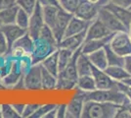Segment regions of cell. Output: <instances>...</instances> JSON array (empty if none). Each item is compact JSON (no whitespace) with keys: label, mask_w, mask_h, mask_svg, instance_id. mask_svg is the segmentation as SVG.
<instances>
[{"label":"cell","mask_w":131,"mask_h":118,"mask_svg":"<svg viewBox=\"0 0 131 118\" xmlns=\"http://www.w3.org/2000/svg\"><path fill=\"white\" fill-rule=\"evenodd\" d=\"M120 104L113 102H100L87 101L84 103L82 118H115V112Z\"/></svg>","instance_id":"cell-1"},{"label":"cell","mask_w":131,"mask_h":118,"mask_svg":"<svg viewBox=\"0 0 131 118\" xmlns=\"http://www.w3.org/2000/svg\"><path fill=\"white\" fill-rule=\"evenodd\" d=\"M85 101H95L100 102H113L115 104H122L125 101V95L118 89L117 85L109 90H96L84 92Z\"/></svg>","instance_id":"cell-2"},{"label":"cell","mask_w":131,"mask_h":118,"mask_svg":"<svg viewBox=\"0 0 131 118\" xmlns=\"http://www.w3.org/2000/svg\"><path fill=\"white\" fill-rule=\"evenodd\" d=\"M58 49V44L52 43L42 38H37L33 41V48L30 53V58L33 64H39L43 61L46 57L52 54Z\"/></svg>","instance_id":"cell-3"},{"label":"cell","mask_w":131,"mask_h":118,"mask_svg":"<svg viewBox=\"0 0 131 118\" xmlns=\"http://www.w3.org/2000/svg\"><path fill=\"white\" fill-rule=\"evenodd\" d=\"M115 53L122 57L131 55V39L128 32H117L113 34L109 42Z\"/></svg>","instance_id":"cell-4"},{"label":"cell","mask_w":131,"mask_h":118,"mask_svg":"<svg viewBox=\"0 0 131 118\" xmlns=\"http://www.w3.org/2000/svg\"><path fill=\"white\" fill-rule=\"evenodd\" d=\"M41 64H33L24 75L23 87L27 90H42L41 84Z\"/></svg>","instance_id":"cell-5"},{"label":"cell","mask_w":131,"mask_h":118,"mask_svg":"<svg viewBox=\"0 0 131 118\" xmlns=\"http://www.w3.org/2000/svg\"><path fill=\"white\" fill-rule=\"evenodd\" d=\"M98 19H100L103 24L109 29L112 33H117V32H128L126 27L120 22L117 18L112 12L108 10L104 6H100L98 11Z\"/></svg>","instance_id":"cell-6"},{"label":"cell","mask_w":131,"mask_h":118,"mask_svg":"<svg viewBox=\"0 0 131 118\" xmlns=\"http://www.w3.org/2000/svg\"><path fill=\"white\" fill-rule=\"evenodd\" d=\"M33 41L34 39L27 32L13 44L10 50L11 56L15 58H20L26 55H30L33 48Z\"/></svg>","instance_id":"cell-7"},{"label":"cell","mask_w":131,"mask_h":118,"mask_svg":"<svg viewBox=\"0 0 131 118\" xmlns=\"http://www.w3.org/2000/svg\"><path fill=\"white\" fill-rule=\"evenodd\" d=\"M44 25H45V22H44L43 18L42 6L37 3L35 9L33 10L29 18V25L27 28V33L33 39H36L39 37L40 31L44 27Z\"/></svg>","instance_id":"cell-8"},{"label":"cell","mask_w":131,"mask_h":118,"mask_svg":"<svg viewBox=\"0 0 131 118\" xmlns=\"http://www.w3.org/2000/svg\"><path fill=\"white\" fill-rule=\"evenodd\" d=\"M72 15H73L72 13L66 11L63 8L59 9L56 22H55L54 26L52 28L53 34H54V37L56 40H57V42H58V44L60 43L61 40L65 37L66 30H67V27H68L69 22H70V20L72 17Z\"/></svg>","instance_id":"cell-9"},{"label":"cell","mask_w":131,"mask_h":118,"mask_svg":"<svg viewBox=\"0 0 131 118\" xmlns=\"http://www.w3.org/2000/svg\"><path fill=\"white\" fill-rule=\"evenodd\" d=\"M75 95L72 96L71 101L67 104V116L70 118H80L83 111V107L85 103L84 92L81 90H77Z\"/></svg>","instance_id":"cell-10"},{"label":"cell","mask_w":131,"mask_h":118,"mask_svg":"<svg viewBox=\"0 0 131 118\" xmlns=\"http://www.w3.org/2000/svg\"><path fill=\"white\" fill-rule=\"evenodd\" d=\"M99 7L100 6L93 4L87 0H81L75 9L73 15L87 22H92L98 16Z\"/></svg>","instance_id":"cell-11"},{"label":"cell","mask_w":131,"mask_h":118,"mask_svg":"<svg viewBox=\"0 0 131 118\" xmlns=\"http://www.w3.org/2000/svg\"><path fill=\"white\" fill-rule=\"evenodd\" d=\"M112 34H114V33H112L109 29L103 24V22L100 19L96 18L95 20H93L92 22L90 23V25L88 26L87 30H86L85 41L90 40V39L106 38V37H108V35Z\"/></svg>","instance_id":"cell-12"},{"label":"cell","mask_w":131,"mask_h":118,"mask_svg":"<svg viewBox=\"0 0 131 118\" xmlns=\"http://www.w3.org/2000/svg\"><path fill=\"white\" fill-rule=\"evenodd\" d=\"M92 77L95 81L96 88L98 90H109L115 87L117 82L112 79L104 70L98 69L92 65Z\"/></svg>","instance_id":"cell-13"},{"label":"cell","mask_w":131,"mask_h":118,"mask_svg":"<svg viewBox=\"0 0 131 118\" xmlns=\"http://www.w3.org/2000/svg\"><path fill=\"white\" fill-rule=\"evenodd\" d=\"M0 32L5 35L6 39L8 41V44L11 50L12 46L15 43V41L18 40L22 35L27 33V31L25 29L19 27L17 24H7V25H2L0 29Z\"/></svg>","instance_id":"cell-14"},{"label":"cell","mask_w":131,"mask_h":118,"mask_svg":"<svg viewBox=\"0 0 131 118\" xmlns=\"http://www.w3.org/2000/svg\"><path fill=\"white\" fill-rule=\"evenodd\" d=\"M86 38V30L81 33L77 34H72L71 37H67L61 40V42L58 44V48H67L69 50L75 51L78 48L82 47L83 43L85 42Z\"/></svg>","instance_id":"cell-15"},{"label":"cell","mask_w":131,"mask_h":118,"mask_svg":"<svg viewBox=\"0 0 131 118\" xmlns=\"http://www.w3.org/2000/svg\"><path fill=\"white\" fill-rule=\"evenodd\" d=\"M104 7H106L108 10L112 12L115 17L125 26L126 29L129 32V28H130L131 26V9L120 7V6L115 5V4L112 3V2H109Z\"/></svg>","instance_id":"cell-16"},{"label":"cell","mask_w":131,"mask_h":118,"mask_svg":"<svg viewBox=\"0 0 131 118\" xmlns=\"http://www.w3.org/2000/svg\"><path fill=\"white\" fill-rule=\"evenodd\" d=\"M90 23L91 22H87V21H85V20H82L80 18L72 15V17H71V19L70 20L69 25H68V27H67L65 37H64V38L71 37L72 34H79V33H81L83 31L87 30L88 26L90 25Z\"/></svg>","instance_id":"cell-17"},{"label":"cell","mask_w":131,"mask_h":118,"mask_svg":"<svg viewBox=\"0 0 131 118\" xmlns=\"http://www.w3.org/2000/svg\"><path fill=\"white\" fill-rule=\"evenodd\" d=\"M115 34V33H114ZM110 34L106 38H102V39H90V40H86L83 45H82L81 52L84 54H89L93 51H96L101 48H104L106 45L110 42V40L112 39L113 34Z\"/></svg>","instance_id":"cell-18"},{"label":"cell","mask_w":131,"mask_h":118,"mask_svg":"<svg viewBox=\"0 0 131 118\" xmlns=\"http://www.w3.org/2000/svg\"><path fill=\"white\" fill-rule=\"evenodd\" d=\"M87 55L90 62L92 63V65L96 68L101 69V70H105L109 66L105 48H101V49H98L96 51H93Z\"/></svg>","instance_id":"cell-19"},{"label":"cell","mask_w":131,"mask_h":118,"mask_svg":"<svg viewBox=\"0 0 131 118\" xmlns=\"http://www.w3.org/2000/svg\"><path fill=\"white\" fill-rule=\"evenodd\" d=\"M106 73L109 75L112 79H114L116 82H122L125 79L131 77L129 73L125 70L123 66H117V65H109L104 70Z\"/></svg>","instance_id":"cell-20"},{"label":"cell","mask_w":131,"mask_h":118,"mask_svg":"<svg viewBox=\"0 0 131 118\" xmlns=\"http://www.w3.org/2000/svg\"><path fill=\"white\" fill-rule=\"evenodd\" d=\"M40 64L48 72L53 74L56 77H58V74L60 71L59 70V60H58V49L54 51L52 54H50L48 57H46Z\"/></svg>","instance_id":"cell-21"},{"label":"cell","mask_w":131,"mask_h":118,"mask_svg":"<svg viewBox=\"0 0 131 118\" xmlns=\"http://www.w3.org/2000/svg\"><path fill=\"white\" fill-rule=\"evenodd\" d=\"M77 68L78 77L92 74V63L89 60L87 54H84L82 52L79 54L77 61Z\"/></svg>","instance_id":"cell-22"},{"label":"cell","mask_w":131,"mask_h":118,"mask_svg":"<svg viewBox=\"0 0 131 118\" xmlns=\"http://www.w3.org/2000/svg\"><path fill=\"white\" fill-rule=\"evenodd\" d=\"M19 9H20V7L18 6V4L11 6V7L0 9V20H1L2 24L3 25L14 24L16 21V16Z\"/></svg>","instance_id":"cell-23"},{"label":"cell","mask_w":131,"mask_h":118,"mask_svg":"<svg viewBox=\"0 0 131 118\" xmlns=\"http://www.w3.org/2000/svg\"><path fill=\"white\" fill-rule=\"evenodd\" d=\"M42 67V65H41ZM58 78L48 72L45 68H41V84L42 90H56Z\"/></svg>","instance_id":"cell-24"},{"label":"cell","mask_w":131,"mask_h":118,"mask_svg":"<svg viewBox=\"0 0 131 118\" xmlns=\"http://www.w3.org/2000/svg\"><path fill=\"white\" fill-rule=\"evenodd\" d=\"M77 90H81L83 92H91L96 90V84L93 79L92 75H84L79 76L77 81Z\"/></svg>","instance_id":"cell-25"},{"label":"cell","mask_w":131,"mask_h":118,"mask_svg":"<svg viewBox=\"0 0 131 118\" xmlns=\"http://www.w3.org/2000/svg\"><path fill=\"white\" fill-rule=\"evenodd\" d=\"M59 9H60L59 7H55V6H45V7H42L44 22H45V24L47 26H49L51 29L53 28L55 22H56Z\"/></svg>","instance_id":"cell-26"},{"label":"cell","mask_w":131,"mask_h":118,"mask_svg":"<svg viewBox=\"0 0 131 118\" xmlns=\"http://www.w3.org/2000/svg\"><path fill=\"white\" fill-rule=\"evenodd\" d=\"M106 54H107V59H108V64L109 65H117V66H123L124 65V57L120 56L117 53L111 48L110 44L106 45L104 47Z\"/></svg>","instance_id":"cell-27"},{"label":"cell","mask_w":131,"mask_h":118,"mask_svg":"<svg viewBox=\"0 0 131 118\" xmlns=\"http://www.w3.org/2000/svg\"><path fill=\"white\" fill-rule=\"evenodd\" d=\"M74 51L69 50L67 48H58V60H59V70H63L69 64L72 58ZM59 71V72H60Z\"/></svg>","instance_id":"cell-28"},{"label":"cell","mask_w":131,"mask_h":118,"mask_svg":"<svg viewBox=\"0 0 131 118\" xmlns=\"http://www.w3.org/2000/svg\"><path fill=\"white\" fill-rule=\"evenodd\" d=\"M29 18H30V15L27 11H25L24 9L20 8L18 13H17L15 24H17L19 27H21V28L27 31L28 25H29Z\"/></svg>","instance_id":"cell-29"},{"label":"cell","mask_w":131,"mask_h":118,"mask_svg":"<svg viewBox=\"0 0 131 118\" xmlns=\"http://www.w3.org/2000/svg\"><path fill=\"white\" fill-rule=\"evenodd\" d=\"M56 106H57V104H55V103H46V104H42V105L40 104L37 110L33 113L30 118H44V116L47 113L51 111L52 109H54Z\"/></svg>","instance_id":"cell-30"},{"label":"cell","mask_w":131,"mask_h":118,"mask_svg":"<svg viewBox=\"0 0 131 118\" xmlns=\"http://www.w3.org/2000/svg\"><path fill=\"white\" fill-rule=\"evenodd\" d=\"M1 113L2 118H21V115L17 112L9 103H3L1 104Z\"/></svg>","instance_id":"cell-31"},{"label":"cell","mask_w":131,"mask_h":118,"mask_svg":"<svg viewBox=\"0 0 131 118\" xmlns=\"http://www.w3.org/2000/svg\"><path fill=\"white\" fill-rule=\"evenodd\" d=\"M16 2L20 8L27 11L29 15H31V13L36 7V4L38 3L37 0H17Z\"/></svg>","instance_id":"cell-32"},{"label":"cell","mask_w":131,"mask_h":118,"mask_svg":"<svg viewBox=\"0 0 131 118\" xmlns=\"http://www.w3.org/2000/svg\"><path fill=\"white\" fill-rule=\"evenodd\" d=\"M58 1L64 10L73 14L81 0H58Z\"/></svg>","instance_id":"cell-33"},{"label":"cell","mask_w":131,"mask_h":118,"mask_svg":"<svg viewBox=\"0 0 131 118\" xmlns=\"http://www.w3.org/2000/svg\"><path fill=\"white\" fill-rule=\"evenodd\" d=\"M39 37L44 39H46V40H48V41H50V42H52V43L58 44V42H57V40H56V39H55V37H54V34H53L52 29L50 28L49 26H47L46 24L44 25L43 28L41 29L40 34H39Z\"/></svg>","instance_id":"cell-34"},{"label":"cell","mask_w":131,"mask_h":118,"mask_svg":"<svg viewBox=\"0 0 131 118\" xmlns=\"http://www.w3.org/2000/svg\"><path fill=\"white\" fill-rule=\"evenodd\" d=\"M75 88H77V82L67 80V79L58 78L56 90H72V89H75Z\"/></svg>","instance_id":"cell-35"},{"label":"cell","mask_w":131,"mask_h":118,"mask_svg":"<svg viewBox=\"0 0 131 118\" xmlns=\"http://www.w3.org/2000/svg\"><path fill=\"white\" fill-rule=\"evenodd\" d=\"M10 53V47L5 35L0 32V56H6Z\"/></svg>","instance_id":"cell-36"},{"label":"cell","mask_w":131,"mask_h":118,"mask_svg":"<svg viewBox=\"0 0 131 118\" xmlns=\"http://www.w3.org/2000/svg\"><path fill=\"white\" fill-rule=\"evenodd\" d=\"M40 104L38 103H28L26 104L25 109H24V112L22 114L23 118H30L33 113L37 110V108L39 107Z\"/></svg>","instance_id":"cell-37"},{"label":"cell","mask_w":131,"mask_h":118,"mask_svg":"<svg viewBox=\"0 0 131 118\" xmlns=\"http://www.w3.org/2000/svg\"><path fill=\"white\" fill-rule=\"evenodd\" d=\"M115 118H131V114L124 105L120 104L115 112Z\"/></svg>","instance_id":"cell-38"},{"label":"cell","mask_w":131,"mask_h":118,"mask_svg":"<svg viewBox=\"0 0 131 118\" xmlns=\"http://www.w3.org/2000/svg\"><path fill=\"white\" fill-rule=\"evenodd\" d=\"M117 87H118V89L125 95L126 97H127L129 101H131V86L124 84V83H122V82H117Z\"/></svg>","instance_id":"cell-39"},{"label":"cell","mask_w":131,"mask_h":118,"mask_svg":"<svg viewBox=\"0 0 131 118\" xmlns=\"http://www.w3.org/2000/svg\"><path fill=\"white\" fill-rule=\"evenodd\" d=\"M57 110V118H65L67 116V104L61 103L56 107Z\"/></svg>","instance_id":"cell-40"},{"label":"cell","mask_w":131,"mask_h":118,"mask_svg":"<svg viewBox=\"0 0 131 118\" xmlns=\"http://www.w3.org/2000/svg\"><path fill=\"white\" fill-rule=\"evenodd\" d=\"M37 1H38V3L42 7H45V6H55V7L62 8L58 0H37Z\"/></svg>","instance_id":"cell-41"},{"label":"cell","mask_w":131,"mask_h":118,"mask_svg":"<svg viewBox=\"0 0 131 118\" xmlns=\"http://www.w3.org/2000/svg\"><path fill=\"white\" fill-rule=\"evenodd\" d=\"M110 2L123 8H128V9L131 8V0H110Z\"/></svg>","instance_id":"cell-42"},{"label":"cell","mask_w":131,"mask_h":118,"mask_svg":"<svg viewBox=\"0 0 131 118\" xmlns=\"http://www.w3.org/2000/svg\"><path fill=\"white\" fill-rule=\"evenodd\" d=\"M123 67L125 68V70L131 76V55L124 57V65H123Z\"/></svg>","instance_id":"cell-43"},{"label":"cell","mask_w":131,"mask_h":118,"mask_svg":"<svg viewBox=\"0 0 131 118\" xmlns=\"http://www.w3.org/2000/svg\"><path fill=\"white\" fill-rule=\"evenodd\" d=\"M12 106L14 107V109H15L17 112L21 115V117H22V114H23V112H24V109H25L26 104H24V103H13Z\"/></svg>","instance_id":"cell-44"},{"label":"cell","mask_w":131,"mask_h":118,"mask_svg":"<svg viewBox=\"0 0 131 118\" xmlns=\"http://www.w3.org/2000/svg\"><path fill=\"white\" fill-rule=\"evenodd\" d=\"M89 2H91L93 4H96L98 6H105L110 2V0H87Z\"/></svg>","instance_id":"cell-45"},{"label":"cell","mask_w":131,"mask_h":118,"mask_svg":"<svg viewBox=\"0 0 131 118\" xmlns=\"http://www.w3.org/2000/svg\"><path fill=\"white\" fill-rule=\"evenodd\" d=\"M122 105H124V106L128 109V111L130 112V114H131V101H129L127 97L125 98V101H124V102L122 103Z\"/></svg>","instance_id":"cell-46"},{"label":"cell","mask_w":131,"mask_h":118,"mask_svg":"<svg viewBox=\"0 0 131 118\" xmlns=\"http://www.w3.org/2000/svg\"><path fill=\"white\" fill-rule=\"evenodd\" d=\"M122 83H124V84H126V85H129V86H131V77L125 79L124 81H122Z\"/></svg>","instance_id":"cell-47"},{"label":"cell","mask_w":131,"mask_h":118,"mask_svg":"<svg viewBox=\"0 0 131 118\" xmlns=\"http://www.w3.org/2000/svg\"><path fill=\"white\" fill-rule=\"evenodd\" d=\"M5 87H4V85L2 84V82H1V79H0V89H4Z\"/></svg>","instance_id":"cell-48"},{"label":"cell","mask_w":131,"mask_h":118,"mask_svg":"<svg viewBox=\"0 0 131 118\" xmlns=\"http://www.w3.org/2000/svg\"><path fill=\"white\" fill-rule=\"evenodd\" d=\"M128 33H129V35H130V39H131V26H130V28H129V32H128Z\"/></svg>","instance_id":"cell-49"},{"label":"cell","mask_w":131,"mask_h":118,"mask_svg":"<svg viewBox=\"0 0 131 118\" xmlns=\"http://www.w3.org/2000/svg\"><path fill=\"white\" fill-rule=\"evenodd\" d=\"M2 117V113H1V104H0V118Z\"/></svg>","instance_id":"cell-50"},{"label":"cell","mask_w":131,"mask_h":118,"mask_svg":"<svg viewBox=\"0 0 131 118\" xmlns=\"http://www.w3.org/2000/svg\"><path fill=\"white\" fill-rule=\"evenodd\" d=\"M2 2H3V0H0V9H1V5H2Z\"/></svg>","instance_id":"cell-51"},{"label":"cell","mask_w":131,"mask_h":118,"mask_svg":"<svg viewBox=\"0 0 131 118\" xmlns=\"http://www.w3.org/2000/svg\"><path fill=\"white\" fill-rule=\"evenodd\" d=\"M2 25H3V24H2V22H1V20H0V29H1V27H2Z\"/></svg>","instance_id":"cell-52"},{"label":"cell","mask_w":131,"mask_h":118,"mask_svg":"<svg viewBox=\"0 0 131 118\" xmlns=\"http://www.w3.org/2000/svg\"><path fill=\"white\" fill-rule=\"evenodd\" d=\"M16 1H17V0H16Z\"/></svg>","instance_id":"cell-53"},{"label":"cell","mask_w":131,"mask_h":118,"mask_svg":"<svg viewBox=\"0 0 131 118\" xmlns=\"http://www.w3.org/2000/svg\"><path fill=\"white\" fill-rule=\"evenodd\" d=\"M130 9H131V8H130Z\"/></svg>","instance_id":"cell-54"}]
</instances>
